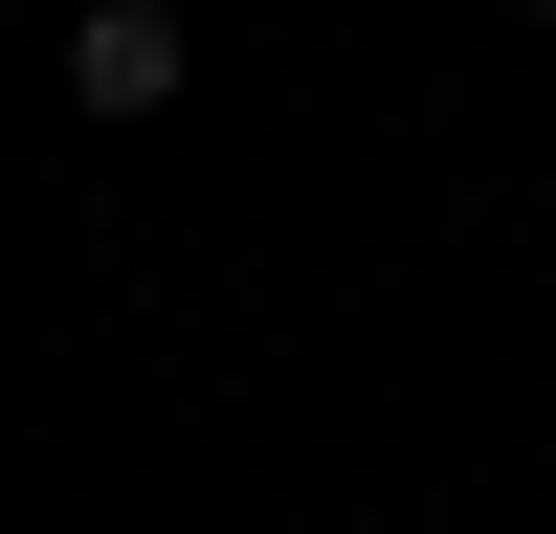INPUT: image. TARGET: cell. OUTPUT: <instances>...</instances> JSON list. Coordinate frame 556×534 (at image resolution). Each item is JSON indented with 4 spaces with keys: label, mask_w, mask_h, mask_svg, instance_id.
<instances>
[{
    "label": "cell",
    "mask_w": 556,
    "mask_h": 534,
    "mask_svg": "<svg viewBox=\"0 0 556 534\" xmlns=\"http://www.w3.org/2000/svg\"><path fill=\"white\" fill-rule=\"evenodd\" d=\"M178 67H201V44H178V0H67V89H89L112 134H156Z\"/></svg>",
    "instance_id": "cell-1"
},
{
    "label": "cell",
    "mask_w": 556,
    "mask_h": 534,
    "mask_svg": "<svg viewBox=\"0 0 556 534\" xmlns=\"http://www.w3.org/2000/svg\"><path fill=\"white\" fill-rule=\"evenodd\" d=\"M513 23H556V0H513Z\"/></svg>",
    "instance_id": "cell-2"
},
{
    "label": "cell",
    "mask_w": 556,
    "mask_h": 534,
    "mask_svg": "<svg viewBox=\"0 0 556 534\" xmlns=\"http://www.w3.org/2000/svg\"><path fill=\"white\" fill-rule=\"evenodd\" d=\"M0 23H23V0H0Z\"/></svg>",
    "instance_id": "cell-3"
}]
</instances>
